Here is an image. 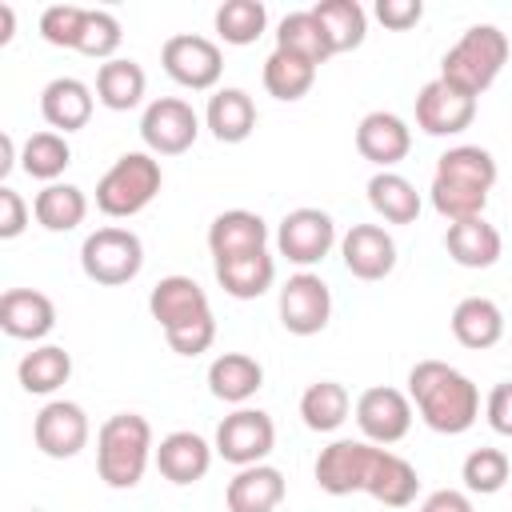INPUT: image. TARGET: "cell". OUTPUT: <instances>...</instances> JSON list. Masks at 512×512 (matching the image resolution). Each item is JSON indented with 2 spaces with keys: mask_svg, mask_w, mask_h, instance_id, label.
<instances>
[{
  "mask_svg": "<svg viewBox=\"0 0 512 512\" xmlns=\"http://www.w3.org/2000/svg\"><path fill=\"white\" fill-rule=\"evenodd\" d=\"M268 28V8L260 0H224L216 8V36L224 44H256Z\"/></svg>",
  "mask_w": 512,
  "mask_h": 512,
  "instance_id": "cell-39",
  "label": "cell"
},
{
  "mask_svg": "<svg viewBox=\"0 0 512 512\" xmlns=\"http://www.w3.org/2000/svg\"><path fill=\"white\" fill-rule=\"evenodd\" d=\"M408 148H412V128L396 112L376 108L356 124V152L368 164H376L380 172H392V164H400L408 156Z\"/></svg>",
  "mask_w": 512,
  "mask_h": 512,
  "instance_id": "cell-16",
  "label": "cell"
},
{
  "mask_svg": "<svg viewBox=\"0 0 512 512\" xmlns=\"http://www.w3.org/2000/svg\"><path fill=\"white\" fill-rule=\"evenodd\" d=\"M164 340H168V348H172L176 356H200V352H208L212 340H216V316L208 312V316H200V320H192V324L168 328Z\"/></svg>",
  "mask_w": 512,
  "mask_h": 512,
  "instance_id": "cell-44",
  "label": "cell"
},
{
  "mask_svg": "<svg viewBox=\"0 0 512 512\" xmlns=\"http://www.w3.org/2000/svg\"><path fill=\"white\" fill-rule=\"evenodd\" d=\"M444 248L452 256V264H460V268H492L500 260V252H504V240H500V228L496 224H488L484 216H476V220L448 224Z\"/></svg>",
  "mask_w": 512,
  "mask_h": 512,
  "instance_id": "cell-25",
  "label": "cell"
},
{
  "mask_svg": "<svg viewBox=\"0 0 512 512\" xmlns=\"http://www.w3.org/2000/svg\"><path fill=\"white\" fill-rule=\"evenodd\" d=\"M148 312L168 332V328H180V324H192V320L208 316L212 304H208V292L192 276L172 272V276H160L156 288L148 292Z\"/></svg>",
  "mask_w": 512,
  "mask_h": 512,
  "instance_id": "cell-17",
  "label": "cell"
},
{
  "mask_svg": "<svg viewBox=\"0 0 512 512\" xmlns=\"http://www.w3.org/2000/svg\"><path fill=\"white\" fill-rule=\"evenodd\" d=\"M352 412V396L340 380H316L300 396V420L312 432H336Z\"/></svg>",
  "mask_w": 512,
  "mask_h": 512,
  "instance_id": "cell-32",
  "label": "cell"
},
{
  "mask_svg": "<svg viewBox=\"0 0 512 512\" xmlns=\"http://www.w3.org/2000/svg\"><path fill=\"white\" fill-rule=\"evenodd\" d=\"M268 248V224L260 212L248 208H228L208 224V252L212 260L224 256H244V252H260Z\"/></svg>",
  "mask_w": 512,
  "mask_h": 512,
  "instance_id": "cell-21",
  "label": "cell"
},
{
  "mask_svg": "<svg viewBox=\"0 0 512 512\" xmlns=\"http://www.w3.org/2000/svg\"><path fill=\"white\" fill-rule=\"evenodd\" d=\"M432 176H444V180H456V184L492 192V184H496V160H492V152L480 148V144H456V148L440 152Z\"/></svg>",
  "mask_w": 512,
  "mask_h": 512,
  "instance_id": "cell-36",
  "label": "cell"
},
{
  "mask_svg": "<svg viewBox=\"0 0 512 512\" xmlns=\"http://www.w3.org/2000/svg\"><path fill=\"white\" fill-rule=\"evenodd\" d=\"M0 328L12 340H44L56 328V304L36 288H8L0 296Z\"/></svg>",
  "mask_w": 512,
  "mask_h": 512,
  "instance_id": "cell-19",
  "label": "cell"
},
{
  "mask_svg": "<svg viewBox=\"0 0 512 512\" xmlns=\"http://www.w3.org/2000/svg\"><path fill=\"white\" fill-rule=\"evenodd\" d=\"M84 12L80 4H52L40 12V36L56 48H76L80 32H84Z\"/></svg>",
  "mask_w": 512,
  "mask_h": 512,
  "instance_id": "cell-43",
  "label": "cell"
},
{
  "mask_svg": "<svg viewBox=\"0 0 512 512\" xmlns=\"http://www.w3.org/2000/svg\"><path fill=\"white\" fill-rule=\"evenodd\" d=\"M32 216L48 232H72L88 216V196L76 184H60V180L56 184H44L36 192V200H32Z\"/></svg>",
  "mask_w": 512,
  "mask_h": 512,
  "instance_id": "cell-30",
  "label": "cell"
},
{
  "mask_svg": "<svg viewBox=\"0 0 512 512\" xmlns=\"http://www.w3.org/2000/svg\"><path fill=\"white\" fill-rule=\"evenodd\" d=\"M92 108H96V96H92V88H88L84 80H76V76H56V80H48L44 92H40V116H44V120L52 124V132H60V136L84 128V124L92 120Z\"/></svg>",
  "mask_w": 512,
  "mask_h": 512,
  "instance_id": "cell-20",
  "label": "cell"
},
{
  "mask_svg": "<svg viewBox=\"0 0 512 512\" xmlns=\"http://www.w3.org/2000/svg\"><path fill=\"white\" fill-rule=\"evenodd\" d=\"M352 412H356V424H360L364 440L368 444H380V448L400 444L408 436V428H412V400H408V392L388 388V384L364 388L356 396V408Z\"/></svg>",
  "mask_w": 512,
  "mask_h": 512,
  "instance_id": "cell-11",
  "label": "cell"
},
{
  "mask_svg": "<svg viewBox=\"0 0 512 512\" xmlns=\"http://www.w3.org/2000/svg\"><path fill=\"white\" fill-rule=\"evenodd\" d=\"M368 204L388 224H412L420 216V208H424L416 184L408 176H400V172H376L368 180Z\"/></svg>",
  "mask_w": 512,
  "mask_h": 512,
  "instance_id": "cell-29",
  "label": "cell"
},
{
  "mask_svg": "<svg viewBox=\"0 0 512 512\" xmlns=\"http://www.w3.org/2000/svg\"><path fill=\"white\" fill-rule=\"evenodd\" d=\"M276 48H284V52H292V56H304V60L316 64V68L332 56V44H328V36H324V28H320V20H316L312 8L288 12V16L276 24Z\"/></svg>",
  "mask_w": 512,
  "mask_h": 512,
  "instance_id": "cell-35",
  "label": "cell"
},
{
  "mask_svg": "<svg viewBox=\"0 0 512 512\" xmlns=\"http://www.w3.org/2000/svg\"><path fill=\"white\" fill-rule=\"evenodd\" d=\"M16 160H20L16 156V140H12V132H4L0 136V176H8L16 168Z\"/></svg>",
  "mask_w": 512,
  "mask_h": 512,
  "instance_id": "cell-49",
  "label": "cell"
},
{
  "mask_svg": "<svg viewBox=\"0 0 512 512\" xmlns=\"http://www.w3.org/2000/svg\"><path fill=\"white\" fill-rule=\"evenodd\" d=\"M144 88H148V76L136 60L128 56H116L108 64L96 68V100L112 112H128L144 100Z\"/></svg>",
  "mask_w": 512,
  "mask_h": 512,
  "instance_id": "cell-28",
  "label": "cell"
},
{
  "mask_svg": "<svg viewBox=\"0 0 512 512\" xmlns=\"http://www.w3.org/2000/svg\"><path fill=\"white\" fill-rule=\"evenodd\" d=\"M408 400L440 436H460L480 416V388L448 360H416L408 372Z\"/></svg>",
  "mask_w": 512,
  "mask_h": 512,
  "instance_id": "cell-1",
  "label": "cell"
},
{
  "mask_svg": "<svg viewBox=\"0 0 512 512\" xmlns=\"http://www.w3.org/2000/svg\"><path fill=\"white\" fill-rule=\"evenodd\" d=\"M28 228V204L16 188H0V240H16Z\"/></svg>",
  "mask_w": 512,
  "mask_h": 512,
  "instance_id": "cell-45",
  "label": "cell"
},
{
  "mask_svg": "<svg viewBox=\"0 0 512 512\" xmlns=\"http://www.w3.org/2000/svg\"><path fill=\"white\" fill-rule=\"evenodd\" d=\"M316 20L332 44V56L336 52H352L364 44V32H368V12L356 4V0H320L316 8Z\"/></svg>",
  "mask_w": 512,
  "mask_h": 512,
  "instance_id": "cell-34",
  "label": "cell"
},
{
  "mask_svg": "<svg viewBox=\"0 0 512 512\" xmlns=\"http://www.w3.org/2000/svg\"><path fill=\"white\" fill-rule=\"evenodd\" d=\"M212 452H216V448H212L200 432L180 428V432H168V436L156 444V468H160V476H164L168 484L188 488V484H196V480L208 476Z\"/></svg>",
  "mask_w": 512,
  "mask_h": 512,
  "instance_id": "cell-18",
  "label": "cell"
},
{
  "mask_svg": "<svg viewBox=\"0 0 512 512\" xmlns=\"http://www.w3.org/2000/svg\"><path fill=\"white\" fill-rule=\"evenodd\" d=\"M476 120V100L464 96L460 88L444 84L440 76L428 80L416 92V128L428 136H456Z\"/></svg>",
  "mask_w": 512,
  "mask_h": 512,
  "instance_id": "cell-14",
  "label": "cell"
},
{
  "mask_svg": "<svg viewBox=\"0 0 512 512\" xmlns=\"http://www.w3.org/2000/svg\"><path fill=\"white\" fill-rule=\"evenodd\" d=\"M152 460H156L152 424L140 412H116L100 424V432H96V472L108 488H116V492L136 488Z\"/></svg>",
  "mask_w": 512,
  "mask_h": 512,
  "instance_id": "cell-2",
  "label": "cell"
},
{
  "mask_svg": "<svg viewBox=\"0 0 512 512\" xmlns=\"http://www.w3.org/2000/svg\"><path fill=\"white\" fill-rule=\"evenodd\" d=\"M212 448H216V456H224L236 468L264 464L268 452L276 448V424L264 408H236L216 424Z\"/></svg>",
  "mask_w": 512,
  "mask_h": 512,
  "instance_id": "cell-8",
  "label": "cell"
},
{
  "mask_svg": "<svg viewBox=\"0 0 512 512\" xmlns=\"http://www.w3.org/2000/svg\"><path fill=\"white\" fill-rule=\"evenodd\" d=\"M68 376H72V356L60 344H36L16 364V380L32 396H52L60 384H68Z\"/></svg>",
  "mask_w": 512,
  "mask_h": 512,
  "instance_id": "cell-31",
  "label": "cell"
},
{
  "mask_svg": "<svg viewBox=\"0 0 512 512\" xmlns=\"http://www.w3.org/2000/svg\"><path fill=\"white\" fill-rule=\"evenodd\" d=\"M260 76H264L268 96L292 104V100H300V96L312 92V84H316V64H308L304 56H292V52H284V48H272Z\"/></svg>",
  "mask_w": 512,
  "mask_h": 512,
  "instance_id": "cell-33",
  "label": "cell"
},
{
  "mask_svg": "<svg viewBox=\"0 0 512 512\" xmlns=\"http://www.w3.org/2000/svg\"><path fill=\"white\" fill-rule=\"evenodd\" d=\"M88 412L76 400H48L32 420V440L48 460H72L88 444Z\"/></svg>",
  "mask_w": 512,
  "mask_h": 512,
  "instance_id": "cell-13",
  "label": "cell"
},
{
  "mask_svg": "<svg viewBox=\"0 0 512 512\" xmlns=\"http://www.w3.org/2000/svg\"><path fill=\"white\" fill-rule=\"evenodd\" d=\"M264 388V364L248 352H220L208 364V392L224 404L244 408Z\"/></svg>",
  "mask_w": 512,
  "mask_h": 512,
  "instance_id": "cell-22",
  "label": "cell"
},
{
  "mask_svg": "<svg viewBox=\"0 0 512 512\" xmlns=\"http://www.w3.org/2000/svg\"><path fill=\"white\" fill-rule=\"evenodd\" d=\"M428 196H432V208H436L448 224L476 220V216H484V208H488V192L468 188V184H456V180H444V176H432Z\"/></svg>",
  "mask_w": 512,
  "mask_h": 512,
  "instance_id": "cell-41",
  "label": "cell"
},
{
  "mask_svg": "<svg viewBox=\"0 0 512 512\" xmlns=\"http://www.w3.org/2000/svg\"><path fill=\"white\" fill-rule=\"evenodd\" d=\"M120 40H124V32H120V20H116L112 12H104V8H88V12H84V32H80L76 52H84V56L108 64V60H116Z\"/></svg>",
  "mask_w": 512,
  "mask_h": 512,
  "instance_id": "cell-42",
  "label": "cell"
},
{
  "mask_svg": "<svg viewBox=\"0 0 512 512\" xmlns=\"http://www.w3.org/2000/svg\"><path fill=\"white\" fill-rule=\"evenodd\" d=\"M332 244H336V220L324 208H292L276 228V252L300 268L320 264L332 252Z\"/></svg>",
  "mask_w": 512,
  "mask_h": 512,
  "instance_id": "cell-10",
  "label": "cell"
},
{
  "mask_svg": "<svg viewBox=\"0 0 512 512\" xmlns=\"http://www.w3.org/2000/svg\"><path fill=\"white\" fill-rule=\"evenodd\" d=\"M416 492H420V472L404 456H396V452L384 448V456L376 464V476L368 484V496L380 500L384 508H408L416 500Z\"/></svg>",
  "mask_w": 512,
  "mask_h": 512,
  "instance_id": "cell-37",
  "label": "cell"
},
{
  "mask_svg": "<svg viewBox=\"0 0 512 512\" xmlns=\"http://www.w3.org/2000/svg\"><path fill=\"white\" fill-rule=\"evenodd\" d=\"M420 16H424L420 0H376V20L392 32H404V28L420 24Z\"/></svg>",
  "mask_w": 512,
  "mask_h": 512,
  "instance_id": "cell-47",
  "label": "cell"
},
{
  "mask_svg": "<svg viewBox=\"0 0 512 512\" xmlns=\"http://www.w3.org/2000/svg\"><path fill=\"white\" fill-rule=\"evenodd\" d=\"M160 184H164V172L152 152H124L96 180V208L112 220H128L156 200Z\"/></svg>",
  "mask_w": 512,
  "mask_h": 512,
  "instance_id": "cell-4",
  "label": "cell"
},
{
  "mask_svg": "<svg viewBox=\"0 0 512 512\" xmlns=\"http://www.w3.org/2000/svg\"><path fill=\"white\" fill-rule=\"evenodd\" d=\"M340 260L356 280H384L396 268V240L380 224H352L340 236Z\"/></svg>",
  "mask_w": 512,
  "mask_h": 512,
  "instance_id": "cell-15",
  "label": "cell"
},
{
  "mask_svg": "<svg viewBox=\"0 0 512 512\" xmlns=\"http://www.w3.org/2000/svg\"><path fill=\"white\" fill-rule=\"evenodd\" d=\"M280 324L292 336H316L332 320V292L316 272H296L280 284Z\"/></svg>",
  "mask_w": 512,
  "mask_h": 512,
  "instance_id": "cell-12",
  "label": "cell"
},
{
  "mask_svg": "<svg viewBox=\"0 0 512 512\" xmlns=\"http://www.w3.org/2000/svg\"><path fill=\"white\" fill-rule=\"evenodd\" d=\"M200 116L180 96H156L140 116V140L152 156H180L196 144Z\"/></svg>",
  "mask_w": 512,
  "mask_h": 512,
  "instance_id": "cell-9",
  "label": "cell"
},
{
  "mask_svg": "<svg viewBox=\"0 0 512 512\" xmlns=\"http://www.w3.org/2000/svg\"><path fill=\"white\" fill-rule=\"evenodd\" d=\"M380 456H384L380 444H368V440H332L328 448H320L316 468H312L320 492H328V496L368 492Z\"/></svg>",
  "mask_w": 512,
  "mask_h": 512,
  "instance_id": "cell-6",
  "label": "cell"
},
{
  "mask_svg": "<svg viewBox=\"0 0 512 512\" xmlns=\"http://www.w3.org/2000/svg\"><path fill=\"white\" fill-rule=\"evenodd\" d=\"M508 64V36L496 24H472L464 36L444 52L440 60V80L460 88L464 96H480L492 88L500 68Z\"/></svg>",
  "mask_w": 512,
  "mask_h": 512,
  "instance_id": "cell-3",
  "label": "cell"
},
{
  "mask_svg": "<svg viewBox=\"0 0 512 512\" xmlns=\"http://www.w3.org/2000/svg\"><path fill=\"white\" fill-rule=\"evenodd\" d=\"M12 28H16V12H12V4H0V44L12 40Z\"/></svg>",
  "mask_w": 512,
  "mask_h": 512,
  "instance_id": "cell-50",
  "label": "cell"
},
{
  "mask_svg": "<svg viewBox=\"0 0 512 512\" xmlns=\"http://www.w3.org/2000/svg\"><path fill=\"white\" fill-rule=\"evenodd\" d=\"M420 512H472V500L460 488H436V492L424 496Z\"/></svg>",
  "mask_w": 512,
  "mask_h": 512,
  "instance_id": "cell-48",
  "label": "cell"
},
{
  "mask_svg": "<svg viewBox=\"0 0 512 512\" xmlns=\"http://www.w3.org/2000/svg\"><path fill=\"white\" fill-rule=\"evenodd\" d=\"M280 500H284V472L272 464L236 468V476L224 488L228 512H276Z\"/></svg>",
  "mask_w": 512,
  "mask_h": 512,
  "instance_id": "cell-23",
  "label": "cell"
},
{
  "mask_svg": "<svg viewBox=\"0 0 512 512\" xmlns=\"http://www.w3.org/2000/svg\"><path fill=\"white\" fill-rule=\"evenodd\" d=\"M452 336L472 348V352H484L492 344H500L504 336V312L496 300L488 296H464L456 308H452Z\"/></svg>",
  "mask_w": 512,
  "mask_h": 512,
  "instance_id": "cell-27",
  "label": "cell"
},
{
  "mask_svg": "<svg viewBox=\"0 0 512 512\" xmlns=\"http://www.w3.org/2000/svg\"><path fill=\"white\" fill-rule=\"evenodd\" d=\"M212 264H216V284L236 300H256L276 284V256L268 248L244 252V256H224Z\"/></svg>",
  "mask_w": 512,
  "mask_h": 512,
  "instance_id": "cell-24",
  "label": "cell"
},
{
  "mask_svg": "<svg viewBox=\"0 0 512 512\" xmlns=\"http://www.w3.org/2000/svg\"><path fill=\"white\" fill-rule=\"evenodd\" d=\"M72 164V148L60 132L44 128V132H32L20 148V168L32 176V180H44V184H56L64 176V168Z\"/></svg>",
  "mask_w": 512,
  "mask_h": 512,
  "instance_id": "cell-38",
  "label": "cell"
},
{
  "mask_svg": "<svg viewBox=\"0 0 512 512\" xmlns=\"http://www.w3.org/2000/svg\"><path fill=\"white\" fill-rule=\"evenodd\" d=\"M160 64H164V72H168L180 88L208 92V88L220 84L224 52H220L216 40H208V36H200V32H176V36L164 40Z\"/></svg>",
  "mask_w": 512,
  "mask_h": 512,
  "instance_id": "cell-7",
  "label": "cell"
},
{
  "mask_svg": "<svg viewBox=\"0 0 512 512\" xmlns=\"http://www.w3.org/2000/svg\"><path fill=\"white\" fill-rule=\"evenodd\" d=\"M80 268H84L88 280L108 284V288L132 284L144 268V244L132 228H120V224L96 228L80 244Z\"/></svg>",
  "mask_w": 512,
  "mask_h": 512,
  "instance_id": "cell-5",
  "label": "cell"
},
{
  "mask_svg": "<svg viewBox=\"0 0 512 512\" xmlns=\"http://www.w3.org/2000/svg\"><path fill=\"white\" fill-rule=\"evenodd\" d=\"M204 124L220 144H240L256 132V104L244 88H216L208 96Z\"/></svg>",
  "mask_w": 512,
  "mask_h": 512,
  "instance_id": "cell-26",
  "label": "cell"
},
{
  "mask_svg": "<svg viewBox=\"0 0 512 512\" xmlns=\"http://www.w3.org/2000/svg\"><path fill=\"white\" fill-rule=\"evenodd\" d=\"M512 476V460L500 448H472L460 464V480L476 496H496Z\"/></svg>",
  "mask_w": 512,
  "mask_h": 512,
  "instance_id": "cell-40",
  "label": "cell"
},
{
  "mask_svg": "<svg viewBox=\"0 0 512 512\" xmlns=\"http://www.w3.org/2000/svg\"><path fill=\"white\" fill-rule=\"evenodd\" d=\"M484 416H488V428L496 436H512V380H500L488 400H484Z\"/></svg>",
  "mask_w": 512,
  "mask_h": 512,
  "instance_id": "cell-46",
  "label": "cell"
}]
</instances>
